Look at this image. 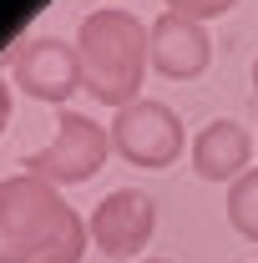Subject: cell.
<instances>
[{
	"instance_id": "obj_2",
	"label": "cell",
	"mask_w": 258,
	"mask_h": 263,
	"mask_svg": "<svg viewBox=\"0 0 258 263\" xmlns=\"http://www.w3.org/2000/svg\"><path fill=\"white\" fill-rule=\"evenodd\" d=\"M76 61H81V86L86 97L122 111L137 101V86L147 76V26L132 15V10H117V5H101L81 21L76 31Z\"/></svg>"
},
{
	"instance_id": "obj_8",
	"label": "cell",
	"mask_w": 258,
	"mask_h": 263,
	"mask_svg": "<svg viewBox=\"0 0 258 263\" xmlns=\"http://www.w3.org/2000/svg\"><path fill=\"white\" fill-rule=\"evenodd\" d=\"M248 152H253V137L243 132V122L218 117L197 132L193 142V172L202 182H238L248 172Z\"/></svg>"
},
{
	"instance_id": "obj_3",
	"label": "cell",
	"mask_w": 258,
	"mask_h": 263,
	"mask_svg": "<svg viewBox=\"0 0 258 263\" xmlns=\"http://www.w3.org/2000/svg\"><path fill=\"white\" fill-rule=\"evenodd\" d=\"M106 152H112V132L91 117L61 106L56 111V142L41 147V152H26L21 167L41 182H51V187H71V182H91L106 162Z\"/></svg>"
},
{
	"instance_id": "obj_5",
	"label": "cell",
	"mask_w": 258,
	"mask_h": 263,
	"mask_svg": "<svg viewBox=\"0 0 258 263\" xmlns=\"http://www.w3.org/2000/svg\"><path fill=\"white\" fill-rule=\"evenodd\" d=\"M10 86H21L26 97L66 106L71 91L81 86V61H76V41H56V35H35L21 41L10 56Z\"/></svg>"
},
{
	"instance_id": "obj_6",
	"label": "cell",
	"mask_w": 258,
	"mask_h": 263,
	"mask_svg": "<svg viewBox=\"0 0 258 263\" xmlns=\"http://www.w3.org/2000/svg\"><path fill=\"white\" fill-rule=\"evenodd\" d=\"M91 243H97L106 258H132L152 243V228H157V202L142 193V187H117L97 202L91 213Z\"/></svg>"
},
{
	"instance_id": "obj_9",
	"label": "cell",
	"mask_w": 258,
	"mask_h": 263,
	"mask_svg": "<svg viewBox=\"0 0 258 263\" xmlns=\"http://www.w3.org/2000/svg\"><path fill=\"white\" fill-rule=\"evenodd\" d=\"M228 223L258 243V167H248L238 182H228Z\"/></svg>"
},
{
	"instance_id": "obj_11",
	"label": "cell",
	"mask_w": 258,
	"mask_h": 263,
	"mask_svg": "<svg viewBox=\"0 0 258 263\" xmlns=\"http://www.w3.org/2000/svg\"><path fill=\"white\" fill-rule=\"evenodd\" d=\"M10 76H0V132H5V122H10Z\"/></svg>"
},
{
	"instance_id": "obj_10",
	"label": "cell",
	"mask_w": 258,
	"mask_h": 263,
	"mask_svg": "<svg viewBox=\"0 0 258 263\" xmlns=\"http://www.w3.org/2000/svg\"><path fill=\"white\" fill-rule=\"evenodd\" d=\"M238 0H167V10H177V15H193V21H213V15H223L233 10Z\"/></svg>"
},
{
	"instance_id": "obj_4",
	"label": "cell",
	"mask_w": 258,
	"mask_h": 263,
	"mask_svg": "<svg viewBox=\"0 0 258 263\" xmlns=\"http://www.w3.org/2000/svg\"><path fill=\"white\" fill-rule=\"evenodd\" d=\"M112 152L132 167H147V172H162V167L177 162L182 152V117L162 101H132L117 111L112 122Z\"/></svg>"
},
{
	"instance_id": "obj_1",
	"label": "cell",
	"mask_w": 258,
	"mask_h": 263,
	"mask_svg": "<svg viewBox=\"0 0 258 263\" xmlns=\"http://www.w3.org/2000/svg\"><path fill=\"white\" fill-rule=\"evenodd\" d=\"M91 228L51 182L0 177V263H81Z\"/></svg>"
},
{
	"instance_id": "obj_12",
	"label": "cell",
	"mask_w": 258,
	"mask_h": 263,
	"mask_svg": "<svg viewBox=\"0 0 258 263\" xmlns=\"http://www.w3.org/2000/svg\"><path fill=\"white\" fill-rule=\"evenodd\" d=\"M253 91H258V61H253Z\"/></svg>"
},
{
	"instance_id": "obj_13",
	"label": "cell",
	"mask_w": 258,
	"mask_h": 263,
	"mask_svg": "<svg viewBox=\"0 0 258 263\" xmlns=\"http://www.w3.org/2000/svg\"><path fill=\"white\" fill-rule=\"evenodd\" d=\"M147 263H167V258H147Z\"/></svg>"
},
{
	"instance_id": "obj_7",
	"label": "cell",
	"mask_w": 258,
	"mask_h": 263,
	"mask_svg": "<svg viewBox=\"0 0 258 263\" xmlns=\"http://www.w3.org/2000/svg\"><path fill=\"white\" fill-rule=\"evenodd\" d=\"M147 56H152V71L157 76H167V81H193L213 61V35L193 15L162 10L157 21L147 26Z\"/></svg>"
}]
</instances>
